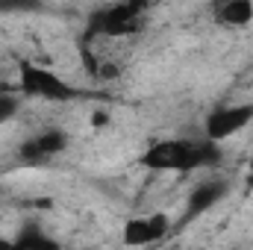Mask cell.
Here are the masks:
<instances>
[{
    "label": "cell",
    "instance_id": "2",
    "mask_svg": "<svg viewBox=\"0 0 253 250\" xmlns=\"http://www.w3.org/2000/svg\"><path fill=\"white\" fill-rule=\"evenodd\" d=\"M18 88L27 97H39V100H53V103H65L77 97V88L62 80L56 71L44 68L36 62H21L18 65Z\"/></svg>",
    "mask_w": 253,
    "mask_h": 250
},
{
    "label": "cell",
    "instance_id": "12",
    "mask_svg": "<svg viewBox=\"0 0 253 250\" xmlns=\"http://www.w3.org/2000/svg\"><path fill=\"white\" fill-rule=\"evenodd\" d=\"M126 3H132V6H138V9H144V6H147V0H126Z\"/></svg>",
    "mask_w": 253,
    "mask_h": 250
},
{
    "label": "cell",
    "instance_id": "10",
    "mask_svg": "<svg viewBox=\"0 0 253 250\" xmlns=\"http://www.w3.org/2000/svg\"><path fill=\"white\" fill-rule=\"evenodd\" d=\"M39 9H42L39 0H0V15H30Z\"/></svg>",
    "mask_w": 253,
    "mask_h": 250
},
{
    "label": "cell",
    "instance_id": "6",
    "mask_svg": "<svg viewBox=\"0 0 253 250\" xmlns=\"http://www.w3.org/2000/svg\"><path fill=\"white\" fill-rule=\"evenodd\" d=\"M62 150H65V135L59 129H50V132L33 135V138L21 147V156H24V162H47V159H53V156L62 153Z\"/></svg>",
    "mask_w": 253,
    "mask_h": 250
},
{
    "label": "cell",
    "instance_id": "1",
    "mask_svg": "<svg viewBox=\"0 0 253 250\" xmlns=\"http://www.w3.org/2000/svg\"><path fill=\"white\" fill-rule=\"evenodd\" d=\"M221 159L218 141L212 138H162L156 144H150L141 156V165L150 171H162V174H189L197 168L215 165Z\"/></svg>",
    "mask_w": 253,
    "mask_h": 250
},
{
    "label": "cell",
    "instance_id": "11",
    "mask_svg": "<svg viewBox=\"0 0 253 250\" xmlns=\"http://www.w3.org/2000/svg\"><path fill=\"white\" fill-rule=\"evenodd\" d=\"M15 112H18V97L9 91H0V124H6Z\"/></svg>",
    "mask_w": 253,
    "mask_h": 250
},
{
    "label": "cell",
    "instance_id": "9",
    "mask_svg": "<svg viewBox=\"0 0 253 250\" xmlns=\"http://www.w3.org/2000/svg\"><path fill=\"white\" fill-rule=\"evenodd\" d=\"M56 242L53 239H47L44 233H39V230H33V227H27L15 242H12V248H53Z\"/></svg>",
    "mask_w": 253,
    "mask_h": 250
},
{
    "label": "cell",
    "instance_id": "3",
    "mask_svg": "<svg viewBox=\"0 0 253 250\" xmlns=\"http://www.w3.org/2000/svg\"><path fill=\"white\" fill-rule=\"evenodd\" d=\"M141 15H144V9H138L126 0H118V3L91 15L85 39L88 42H94V39H126V36L141 30Z\"/></svg>",
    "mask_w": 253,
    "mask_h": 250
},
{
    "label": "cell",
    "instance_id": "8",
    "mask_svg": "<svg viewBox=\"0 0 253 250\" xmlns=\"http://www.w3.org/2000/svg\"><path fill=\"white\" fill-rule=\"evenodd\" d=\"M218 21L224 27H248L253 21V0H224L218 6Z\"/></svg>",
    "mask_w": 253,
    "mask_h": 250
},
{
    "label": "cell",
    "instance_id": "4",
    "mask_svg": "<svg viewBox=\"0 0 253 250\" xmlns=\"http://www.w3.org/2000/svg\"><path fill=\"white\" fill-rule=\"evenodd\" d=\"M251 121H253V106L251 103H245V106H221V109H212V112L206 115V121H203V135L221 144V141L233 138L239 129H245Z\"/></svg>",
    "mask_w": 253,
    "mask_h": 250
},
{
    "label": "cell",
    "instance_id": "5",
    "mask_svg": "<svg viewBox=\"0 0 253 250\" xmlns=\"http://www.w3.org/2000/svg\"><path fill=\"white\" fill-rule=\"evenodd\" d=\"M168 230H171V218L165 212H150V215L129 218L124 224V245H129V248L156 245L159 239L168 236Z\"/></svg>",
    "mask_w": 253,
    "mask_h": 250
},
{
    "label": "cell",
    "instance_id": "7",
    "mask_svg": "<svg viewBox=\"0 0 253 250\" xmlns=\"http://www.w3.org/2000/svg\"><path fill=\"white\" fill-rule=\"evenodd\" d=\"M224 194H227V186H224V183H200L189 197V212H186V218L203 215L206 209H212L215 203H221Z\"/></svg>",
    "mask_w": 253,
    "mask_h": 250
}]
</instances>
